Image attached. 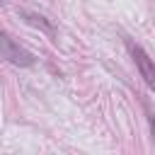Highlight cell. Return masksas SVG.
<instances>
[{"mask_svg":"<svg viewBox=\"0 0 155 155\" xmlns=\"http://www.w3.org/2000/svg\"><path fill=\"white\" fill-rule=\"evenodd\" d=\"M0 56L7 58L12 65H22V68L34 65V56H31L24 46H19V44H17L7 31H2V29H0Z\"/></svg>","mask_w":155,"mask_h":155,"instance_id":"cell-1","label":"cell"},{"mask_svg":"<svg viewBox=\"0 0 155 155\" xmlns=\"http://www.w3.org/2000/svg\"><path fill=\"white\" fill-rule=\"evenodd\" d=\"M128 48H131V56H133V61H136V65H138L140 78L145 80V85H148L150 90H155V63L150 61V56H148L140 46L128 44Z\"/></svg>","mask_w":155,"mask_h":155,"instance_id":"cell-2","label":"cell"},{"mask_svg":"<svg viewBox=\"0 0 155 155\" xmlns=\"http://www.w3.org/2000/svg\"><path fill=\"white\" fill-rule=\"evenodd\" d=\"M150 128H153V136H155V119L150 121Z\"/></svg>","mask_w":155,"mask_h":155,"instance_id":"cell-3","label":"cell"}]
</instances>
